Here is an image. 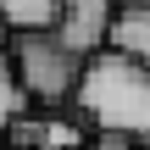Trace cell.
<instances>
[{"label": "cell", "instance_id": "6da1fadb", "mask_svg": "<svg viewBox=\"0 0 150 150\" xmlns=\"http://www.w3.org/2000/svg\"><path fill=\"white\" fill-rule=\"evenodd\" d=\"M72 111L89 117L95 128H111V134H128V139L150 145V61L117 50V45L83 56Z\"/></svg>", "mask_w": 150, "mask_h": 150}, {"label": "cell", "instance_id": "7a4b0ae2", "mask_svg": "<svg viewBox=\"0 0 150 150\" xmlns=\"http://www.w3.org/2000/svg\"><path fill=\"white\" fill-rule=\"evenodd\" d=\"M11 61H17V78H22L28 100H39V106H72L78 78H83V56L72 45H61L56 28L17 33L11 39Z\"/></svg>", "mask_w": 150, "mask_h": 150}, {"label": "cell", "instance_id": "3957f363", "mask_svg": "<svg viewBox=\"0 0 150 150\" xmlns=\"http://www.w3.org/2000/svg\"><path fill=\"white\" fill-rule=\"evenodd\" d=\"M111 22H117V0H61L56 39L72 45L78 56H95L111 45Z\"/></svg>", "mask_w": 150, "mask_h": 150}, {"label": "cell", "instance_id": "277c9868", "mask_svg": "<svg viewBox=\"0 0 150 150\" xmlns=\"http://www.w3.org/2000/svg\"><path fill=\"white\" fill-rule=\"evenodd\" d=\"M111 45L150 61V0H122L117 6V22H111Z\"/></svg>", "mask_w": 150, "mask_h": 150}, {"label": "cell", "instance_id": "5b68a950", "mask_svg": "<svg viewBox=\"0 0 150 150\" xmlns=\"http://www.w3.org/2000/svg\"><path fill=\"white\" fill-rule=\"evenodd\" d=\"M0 17L11 22V33L56 28V22H61V0H0Z\"/></svg>", "mask_w": 150, "mask_h": 150}, {"label": "cell", "instance_id": "8992f818", "mask_svg": "<svg viewBox=\"0 0 150 150\" xmlns=\"http://www.w3.org/2000/svg\"><path fill=\"white\" fill-rule=\"evenodd\" d=\"M22 106H28V89L17 78V61H11V50H0V134L22 117Z\"/></svg>", "mask_w": 150, "mask_h": 150}, {"label": "cell", "instance_id": "52a82bcc", "mask_svg": "<svg viewBox=\"0 0 150 150\" xmlns=\"http://www.w3.org/2000/svg\"><path fill=\"white\" fill-rule=\"evenodd\" d=\"M83 150H139V139H128V134H111V128H95V139Z\"/></svg>", "mask_w": 150, "mask_h": 150}, {"label": "cell", "instance_id": "ba28073f", "mask_svg": "<svg viewBox=\"0 0 150 150\" xmlns=\"http://www.w3.org/2000/svg\"><path fill=\"white\" fill-rule=\"evenodd\" d=\"M11 39H17V33H11V22H6V17H0V50H6V45H11Z\"/></svg>", "mask_w": 150, "mask_h": 150}]
</instances>
